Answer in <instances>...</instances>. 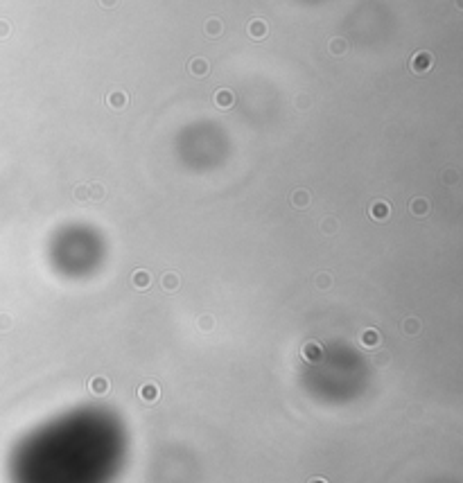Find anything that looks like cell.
Masks as SVG:
<instances>
[{"instance_id":"obj_13","label":"cell","mask_w":463,"mask_h":483,"mask_svg":"<svg viewBox=\"0 0 463 483\" xmlns=\"http://www.w3.org/2000/svg\"><path fill=\"white\" fill-rule=\"evenodd\" d=\"M161 287H163V291H168V294L176 291V289L181 287V276L176 271H165L161 276Z\"/></svg>"},{"instance_id":"obj_21","label":"cell","mask_w":463,"mask_h":483,"mask_svg":"<svg viewBox=\"0 0 463 483\" xmlns=\"http://www.w3.org/2000/svg\"><path fill=\"white\" fill-rule=\"evenodd\" d=\"M106 197V188L102 183H90L88 185V199L90 201H102Z\"/></svg>"},{"instance_id":"obj_20","label":"cell","mask_w":463,"mask_h":483,"mask_svg":"<svg viewBox=\"0 0 463 483\" xmlns=\"http://www.w3.org/2000/svg\"><path fill=\"white\" fill-rule=\"evenodd\" d=\"M314 284H317V289L325 291V289L332 287V276H330L328 271H318L317 276H314Z\"/></svg>"},{"instance_id":"obj_29","label":"cell","mask_w":463,"mask_h":483,"mask_svg":"<svg viewBox=\"0 0 463 483\" xmlns=\"http://www.w3.org/2000/svg\"><path fill=\"white\" fill-rule=\"evenodd\" d=\"M307 483H330V481H328V479H325V477H312V479H310V481H307Z\"/></svg>"},{"instance_id":"obj_19","label":"cell","mask_w":463,"mask_h":483,"mask_svg":"<svg viewBox=\"0 0 463 483\" xmlns=\"http://www.w3.org/2000/svg\"><path fill=\"white\" fill-rule=\"evenodd\" d=\"M330 52L335 57H344L348 52V43L346 39H341V36H335V39L330 41Z\"/></svg>"},{"instance_id":"obj_23","label":"cell","mask_w":463,"mask_h":483,"mask_svg":"<svg viewBox=\"0 0 463 483\" xmlns=\"http://www.w3.org/2000/svg\"><path fill=\"white\" fill-rule=\"evenodd\" d=\"M389 364H391V352H377L373 357V366H377V368H386Z\"/></svg>"},{"instance_id":"obj_27","label":"cell","mask_w":463,"mask_h":483,"mask_svg":"<svg viewBox=\"0 0 463 483\" xmlns=\"http://www.w3.org/2000/svg\"><path fill=\"white\" fill-rule=\"evenodd\" d=\"M75 199L77 201L88 199V185H77V188H75Z\"/></svg>"},{"instance_id":"obj_16","label":"cell","mask_w":463,"mask_h":483,"mask_svg":"<svg viewBox=\"0 0 463 483\" xmlns=\"http://www.w3.org/2000/svg\"><path fill=\"white\" fill-rule=\"evenodd\" d=\"M203 32H206V36H210V39H217V36H222V32H224V25H222V21L219 18H208L206 21V25H203Z\"/></svg>"},{"instance_id":"obj_28","label":"cell","mask_w":463,"mask_h":483,"mask_svg":"<svg viewBox=\"0 0 463 483\" xmlns=\"http://www.w3.org/2000/svg\"><path fill=\"white\" fill-rule=\"evenodd\" d=\"M97 2H100L104 9H113V7L117 5V0H97Z\"/></svg>"},{"instance_id":"obj_14","label":"cell","mask_w":463,"mask_h":483,"mask_svg":"<svg viewBox=\"0 0 463 483\" xmlns=\"http://www.w3.org/2000/svg\"><path fill=\"white\" fill-rule=\"evenodd\" d=\"M359 343H362L364 348H377V345L382 343V334H379L375 328H366L362 334H359Z\"/></svg>"},{"instance_id":"obj_3","label":"cell","mask_w":463,"mask_h":483,"mask_svg":"<svg viewBox=\"0 0 463 483\" xmlns=\"http://www.w3.org/2000/svg\"><path fill=\"white\" fill-rule=\"evenodd\" d=\"M188 72L197 79H203V77L210 75V63H208V59H203V57H195V59H190L188 61Z\"/></svg>"},{"instance_id":"obj_4","label":"cell","mask_w":463,"mask_h":483,"mask_svg":"<svg viewBox=\"0 0 463 483\" xmlns=\"http://www.w3.org/2000/svg\"><path fill=\"white\" fill-rule=\"evenodd\" d=\"M301 355H303V359H305V361L317 364V361L323 359V345L318 343V341H307V343L301 348Z\"/></svg>"},{"instance_id":"obj_5","label":"cell","mask_w":463,"mask_h":483,"mask_svg":"<svg viewBox=\"0 0 463 483\" xmlns=\"http://www.w3.org/2000/svg\"><path fill=\"white\" fill-rule=\"evenodd\" d=\"M127 104H129V95L122 88H116L106 95V106L113 109V111H122V109H127Z\"/></svg>"},{"instance_id":"obj_17","label":"cell","mask_w":463,"mask_h":483,"mask_svg":"<svg viewBox=\"0 0 463 483\" xmlns=\"http://www.w3.org/2000/svg\"><path fill=\"white\" fill-rule=\"evenodd\" d=\"M420 328H423V325H420V321L416 316H409V318L402 321V332L409 334V337H416V334L420 332Z\"/></svg>"},{"instance_id":"obj_26","label":"cell","mask_w":463,"mask_h":483,"mask_svg":"<svg viewBox=\"0 0 463 483\" xmlns=\"http://www.w3.org/2000/svg\"><path fill=\"white\" fill-rule=\"evenodd\" d=\"M11 34V23L5 21V18H0V39H7Z\"/></svg>"},{"instance_id":"obj_15","label":"cell","mask_w":463,"mask_h":483,"mask_svg":"<svg viewBox=\"0 0 463 483\" xmlns=\"http://www.w3.org/2000/svg\"><path fill=\"white\" fill-rule=\"evenodd\" d=\"M318 230H321L323 235H328V237H330V235H335L337 230H339V219H337V217H332V215L323 217V219H321V224H318Z\"/></svg>"},{"instance_id":"obj_12","label":"cell","mask_w":463,"mask_h":483,"mask_svg":"<svg viewBox=\"0 0 463 483\" xmlns=\"http://www.w3.org/2000/svg\"><path fill=\"white\" fill-rule=\"evenodd\" d=\"M215 104L219 106V109H233L235 106V93L231 88H219L215 90Z\"/></svg>"},{"instance_id":"obj_11","label":"cell","mask_w":463,"mask_h":483,"mask_svg":"<svg viewBox=\"0 0 463 483\" xmlns=\"http://www.w3.org/2000/svg\"><path fill=\"white\" fill-rule=\"evenodd\" d=\"M391 215V206L386 201H373L369 208V217L375 219V222H386Z\"/></svg>"},{"instance_id":"obj_24","label":"cell","mask_w":463,"mask_h":483,"mask_svg":"<svg viewBox=\"0 0 463 483\" xmlns=\"http://www.w3.org/2000/svg\"><path fill=\"white\" fill-rule=\"evenodd\" d=\"M457 181H459L457 170H445V172H443V183H450V185H452V183H457Z\"/></svg>"},{"instance_id":"obj_10","label":"cell","mask_w":463,"mask_h":483,"mask_svg":"<svg viewBox=\"0 0 463 483\" xmlns=\"http://www.w3.org/2000/svg\"><path fill=\"white\" fill-rule=\"evenodd\" d=\"M151 284V273L147 269H136L131 273V287L138 289V291H147Z\"/></svg>"},{"instance_id":"obj_22","label":"cell","mask_w":463,"mask_h":483,"mask_svg":"<svg viewBox=\"0 0 463 483\" xmlns=\"http://www.w3.org/2000/svg\"><path fill=\"white\" fill-rule=\"evenodd\" d=\"M294 106L298 109V111H307V109L312 106V97H310L307 93H298L294 97Z\"/></svg>"},{"instance_id":"obj_8","label":"cell","mask_w":463,"mask_h":483,"mask_svg":"<svg viewBox=\"0 0 463 483\" xmlns=\"http://www.w3.org/2000/svg\"><path fill=\"white\" fill-rule=\"evenodd\" d=\"M289 201L296 210H307V208H310V201H312V195H310V190L307 188H296L294 192H291Z\"/></svg>"},{"instance_id":"obj_18","label":"cell","mask_w":463,"mask_h":483,"mask_svg":"<svg viewBox=\"0 0 463 483\" xmlns=\"http://www.w3.org/2000/svg\"><path fill=\"white\" fill-rule=\"evenodd\" d=\"M197 328H199L203 334L212 332V330H215V316H212V314H201V316L197 318Z\"/></svg>"},{"instance_id":"obj_6","label":"cell","mask_w":463,"mask_h":483,"mask_svg":"<svg viewBox=\"0 0 463 483\" xmlns=\"http://www.w3.org/2000/svg\"><path fill=\"white\" fill-rule=\"evenodd\" d=\"M88 391H90V395H95V398H102V395H106L111 391V382H109V377H104V375H95V377L88 379Z\"/></svg>"},{"instance_id":"obj_25","label":"cell","mask_w":463,"mask_h":483,"mask_svg":"<svg viewBox=\"0 0 463 483\" xmlns=\"http://www.w3.org/2000/svg\"><path fill=\"white\" fill-rule=\"evenodd\" d=\"M11 325H14V321H11L9 314H0V332H7V330H11Z\"/></svg>"},{"instance_id":"obj_2","label":"cell","mask_w":463,"mask_h":483,"mask_svg":"<svg viewBox=\"0 0 463 483\" xmlns=\"http://www.w3.org/2000/svg\"><path fill=\"white\" fill-rule=\"evenodd\" d=\"M138 398L145 402V404H156V402L161 400V389H158V384L156 382L140 384V386H138Z\"/></svg>"},{"instance_id":"obj_1","label":"cell","mask_w":463,"mask_h":483,"mask_svg":"<svg viewBox=\"0 0 463 483\" xmlns=\"http://www.w3.org/2000/svg\"><path fill=\"white\" fill-rule=\"evenodd\" d=\"M409 68H411L413 75H425L434 68V55L427 50H418L416 55L409 59Z\"/></svg>"},{"instance_id":"obj_9","label":"cell","mask_w":463,"mask_h":483,"mask_svg":"<svg viewBox=\"0 0 463 483\" xmlns=\"http://www.w3.org/2000/svg\"><path fill=\"white\" fill-rule=\"evenodd\" d=\"M430 210H432V203H430V199H425V197H413V199L409 201V212H411L413 217H418V219L427 217Z\"/></svg>"},{"instance_id":"obj_7","label":"cell","mask_w":463,"mask_h":483,"mask_svg":"<svg viewBox=\"0 0 463 483\" xmlns=\"http://www.w3.org/2000/svg\"><path fill=\"white\" fill-rule=\"evenodd\" d=\"M246 32H249V36H251L253 41H262V39H267L269 25H267V21H262V18H253V21H249V25H246Z\"/></svg>"}]
</instances>
